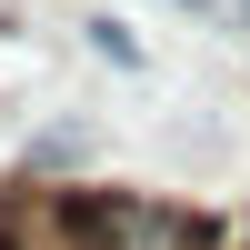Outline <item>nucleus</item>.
<instances>
[{
	"label": "nucleus",
	"instance_id": "nucleus-1",
	"mask_svg": "<svg viewBox=\"0 0 250 250\" xmlns=\"http://www.w3.org/2000/svg\"><path fill=\"white\" fill-rule=\"evenodd\" d=\"M50 230L70 250H210L200 210L140 200V190H70V200H50Z\"/></svg>",
	"mask_w": 250,
	"mask_h": 250
},
{
	"label": "nucleus",
	"instance_id": "nucleus-2",
	"mask_svg": "<svg viewBox=\"0 0 250 250\" xmlns=\"http://www.w3.org/2000/svg\"><path fill=\"white\" fill-rule=\"evenodd\" d=\"M230 10H240V20H250V0H230Z\"/></svg>",
	"mask_w": 250,
	"mask_h": 250
}]
</instances>
